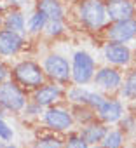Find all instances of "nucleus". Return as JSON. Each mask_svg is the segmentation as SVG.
Segmentation results:
<instances>
[{
  "label": "nucleus",
  "instance_id": "9b49d317",
  "mask_svg": "<svg viewBox=\"0 0 136 148\" xmlns=\"http://www.w3.org/2000/svg\"><path fill=\"white\" fill-rule=\"evenodd\" d=\"M126 115V105L119 96H106L105 101L96 108V120L105 125H117L120 119Z\"/></svg>",
  "mask_w": 136,
  "mask_h": 148
},
{
  "label": "nucleus",
  "instance_id": "39448f33",
  "mask_svg": "<svg viewBox=\"0 0 136 148\" xmlns=\"http://www.w3.org/2000/svg\"><path fill=\"white\" fill-rule=\"evenodd\" d=\"M72 66V86H89L93 84L94 73L98 70V61L86 49H77L70 58Z\"/></svg>",
  "mask_w": 136,
  "mask_h": 148
},
{
  "label": "nucleus",
  "instance_id": "9d476101",
  "mask_svg": "<svg viewBox=\"0 0 136 148\" xmlns=\"http://www.w3.org/2000/svg\"><path fill=\"white\" fill-rule=\"evenodd\" d=\"M65 94H66V87L52 84V82H45L44 86L30 92V101L38 105L42 110H45L49 106L65 103Z\"/></svg>",
  "mask_w": 136,
  "mask_h": 148
},
{
  "label": "nucleus",
  "instance_id": "f03ea898",
  "mask_svg": "<svg viewBox=\"0 0 136 148\" xmlns=\"http://www.w3.org/2000/svg\"><path fill=\"white\" fill-rule=\"evenodd\" d=\"M11 80H14L28 94L47 82L42 64L35 59H30V58L19 59L18 63H14L11 66Z\"/></svg>",
  "mask_w": 136,
  "mask_h": 148
},
{
  "label": "nucleus",
  "instance_id": "6e6552de",
  "mask_svg": "<svg viewBox=\"0 0 136 148\" xmlns=\"http://www.w3.org/2000/svg\"><path fill=\"white\" fill-rule=\"evenodd\" d=\"M106 96H103L96 89H89L87 86H70L66 87L65 103L70 106H87L96 112V108L105 101Z\"/></svg>",
  "mask_w": 136,
  "mask_h": 148
},
{
  "label": "nucleus",
  "instance_id": "dca6fc26",
  "mask_svg": "<svg viewBox=\"0 0 136 148\" xmlns=\"http://www.w3.org/2000/svg\"><path fill=\"white\" fill-rule=\"evenodd\" d=\"M108 129H110V127L105 125L103 122L93 120V122H89V124H86V125H80L77 131H79V134L82 136V139H84L89 146H98V145H101V141H103V138L106 136Z\"/></svg>",
  "mask_w": 136,
  "mask_h": 148
},
{
  "label": "nucleus",
  "instance_id": "bb28decb",
  "mask_svg": "<svg viewBox=\"0 0 136 148\" xmlns=\"http://www.w3.org/2000/svg\"><path fill=\"white\" fill-rule=\"evenodd\" d=\"M42 112H44V110H42L38 105H35V103L28 101V105H26V106H25V110H23V115H25L26 119H38V120H40Z\"/></svg>",
  "mask_w": 136,
  "mask_h": 148
},
{
  "label": "nucleus",
  "instance_id": "f8f14e48",
  "mask_svg": "<svg viewBox=\"0 0 136 148\" xmlns=\"http://www.w3.org/2000/svg\"><path fill=\"white\" fill-rule=\"evenodd\" d=\"M105 42H117V44H129L136 38V18L108 23L103 30Z\"/></svg>",
  "mask_w": 136,
  "mask_h": 148
},
{
  "label": "nucleus",
  "instance_id": "7c9ffc66",
  "mask_svg": "<svg viewBox=\"0 0 136 148\" xmlns=\"http://www.w3.org/2000/svg\"><path fill=\"white\" fill-rule=\"evenodd\" d=\"M2 18H4V16H2V14H0V28H2Z\"/></svg>",
  "mask_w": 136,
  "mask_h": 148
},
{
  "label": "nucleus",
  "instance_id": "f257e3e1",
  "mask_svg": "<svg viewBox=\"0 0 136 148\" xmlns=\"http://www.w3.org/2000/svg\"><path fill=\"white\" fill-rule=\"evenodd\" d=\"M73 16L77 19V25L87 33H103V30L110 23L105 0H75Z\"/></svg>",
  "mask_w": 136,
  "mask_h": 148
},
{
  "label": "nucleus",
  "instance_id": "1a4fd4ad",
  "mask_svg": "<svg viewBox=\"0 0 136 148\" xmlns=\"http://www.w3.org/2000/svg\"><path fill=\"white\" fill-rule=\"evenodd\" d=\"M103 59L106 64L115 66V68H129L133 59H134V52L129 47V44H117V42H105L103 49H101Z\"/></svg>",
  "mask_w": 136,
  "mask_h": 148
},
{
  "label": "nucleus",
  "instance_id": "412c9836",
  "mask_svg": "<svg viewBox=\"0 0 136 148\" xmlns=\"http://www.w3.org/2000/svg\"><path fill=\"white\" fill-rule=\"evenodd\" d=\"M126 139H127V136L119 127H110L106 136L101 141V146L103 148H124L126 146Z\"/></svg>",
  "mask_w": 136,
  "mask_h": 148
},
{
  "label": "nucleus",
  "instance_id": "5701e85b",
  "mask_svg": "<svg viewBox=\"0 0 136 148\" xmlns=\"http://www.w3.org/2000/svg\"><path fill=\"white\" fill-rule=\"evenodd\" d=\"M66 33V21H47L42 35L47 38H59Z\"/></svg>",
  "mask_w": 136,
  "mask_h": 148
},
{
  "label": "nucleus",
  "instance_id": "c756f323",
  "mask_svg": "<svg viewBox=\"0 0 136 148\" xmlns=\"http://www.w3.org/2000/svg\"><path fill=\"white\" fill-rule=\"evenodd\" d=\"M0 148H23V146L16 145L14 141H12V143H4V141H0Z\"/></svg>",
  "mask_w": 136,
  "mask_h": 148
},
{
  "label": "nucleus",
  "instance_id": "2eb2a0df",
  "mask_svg": "<svg viewBox=\"0 0 136 148\" xmlns=\"http://www.w3.org/2000/svg\"><path fill=\"white\" fill-rule=\"evenodd\" d=\"M33 9L42 12L47 21H66L68 14L61 0H35Z\"/></svg>",
  "mask_w": 136,
  "mask_h": 148
},
{
  "label": "nucleus",
  "instance_id": "a211bd4d",
  "mask_svg": "<svg viewBox=\"0 0 136 148\" xmlns=\"http://www.w3.org/2000/svg\"><path fill=\"white\" fill-rule=\"evenodd\" d=\"M124 103H133L136 101V66H131L122 80V86L117 94Z\"/></svg>",
  "mask_w": 136,
  "mask_h": 148
},
{
  "label": "nucleus",
  "instance_id": "aec40b11",
  "mask_svg": "<svg viewBox=\"0 0 136 148\" xmlns=\"http://www.w3.org/2000/svg\"><path fill=\"white\" fill-rule=\"evenodd\" d=\"M45 25H47V18L42 12H38L37 9H33L30 12V16L26 18V37L28 35H33V37L42 35Z\"/></svg>",
  "mask_w": 136,
  "mask_h": 148
},
{
  "label": "nucleus",
  "instance_id": "393cba45",
  "mask_svg": "<svg viewBox=\"0 0 136 148\" xmlns=\"http://www.w3.org/2000/svg\"><path fill=\"white\" fill-rule=\"evenodd\" d=\"M14 127L5 120L4 115H0V141H4V143H12L14 141Z\"/></svg>",
  "mask_w": 136,
  "mask_h": 148
},
{
  "label": "nucleus",
  "instance_id": "c85d7f7f",
  "mask_svg": "<svg viewBox=\"0 0 136 148\" xmlns=\"http://www.w3.org/2000/svg\"><path fill=\"white\" fill-rule=\"evenodd\" d=\"M33 0H4V4L9 7V9H19L23 11L25 7H28Z\"/></svg>",
  "mask_w": 136,
  "mask_h": 148
},
{
  "label": "nucleus",
  "instance_id": "ddd939ff",
  "mask_svg": "<svg viewBox=\"0 0 136 148\" xmlns=\"http://www.w3.org/2000/svg\"><path fill=\"white\" fill-rule=\"evenodd\" d=\"M26 44H28V40L25 35L0 28V59L18 56L26 47Z\"/></svg>",
  "mask_w": 136,
  "mask_h": 148
},
{
  "label": "nucleus",
  "instance_id": "b1692460",
  "mask_svg": "<svg viewBox=\"0 0 136 148\" xmlns=\"http://www.w3.org/2000/svg\"><path fill=\"white\" fill-rule=\"evenodd\" d=\"M63 148H91V146L82 139V136H80L79 131L75 129V131L68 132V134L65 136V146H63Z\"/></svg>",
  "mask_w": 136,
  "mask_h": 148
},
{
  "label": "nucleus",
  "instance_id": "4468645a",
  "mask_svg": "<svg viewBox=\"0 0 136 148\" xmlns=\"http://www.w3.org/2000/svg\"><path fill=\"white\" fill-rule=\"evenodd\" d=\"M105 5H106V16L110 23L136 18L134 0H105Z\"/></svg>",
  "mask_w": 136,
  "mask_h": 148
},
{
  "label": "nucleus",
  "instance_id": "7ed1b4c3",
  "mask_svg": "<svg viewBox=\"0 0 136 148\" xmlns=\"http://www.w3.org/2000/svg\"><path fill=\"white\" fill-rule=\"evenodd\" d=\"M40 122H42L45 131L54 132V134H61V136H66L68 132L75 131L73 129L75 120L72 115V108L66 103H59V105L45 108L40 115Z\"/></svg>",
  "mask_w": 136,
  "mask_h": 148
},
{
  "label": "nucleus",
  "instance_id": "4be33fe9",
  "mask_svg": "<svg viewBox=\"0 0 136 148\" xmlns=\"http://www.w3.org/2000/svg\"><path fill=\"white\" fill-rule=\"evenodd\" d=\"M70 108H72L75 125H86V124L96 120V112L93 108H87V106H70Z\"/></svg>",
  "mask_w": 136,
  "mask_h": 148
},
{
  "label": "nucleus",
  "instance_id": "a878e982",
  "mask_svg": "<svg viewBox=\"0 0 136 148\" xmlns=\"http://www.w3.org/2000/svg\"><path fill=\"white\" fill-rule=\"evenodd\" d=\"M117 127H119L126 136H127L129 132H133V131L136 129V119H134V115H131V113L126 112V115L120 119V122L117 124Z\"/></svg>",
  "mask_w": 136,
  "mask_h": 148
},
{
  "label": "nucleus",
  "instance_id": "0eeeda50",
  "mask_svg": "<svg viewBox=\"0 0 136 148\" xmlns=\"http://www.w3.org/2000/svg\"><path fill=\"white\" fill-rule=\"evenodd\" d=\"M122 80H124L122 70L110 66V64H103V66H98V70L94 73L93 86L103 96H117L119 89L122 86Z\"/></svg>",
  "mask_w": 136,
  "mask_h": 148
},
{
  "label": "nucleus",
  "instance_id": "423d86ee",
  "mask_svg": "<svg viewBox=\"0 0 136 148\" xmlns=\"http://www.w3.org/2000/svg\"><path fill=\"white\" fill-rule=\"evenodd\" d=\"M30 101V94L21 89L14 80H7L0 86V108L11 115H21Z\"/></svg>",
  "mask_w": 136,
  "mask_h": 148
},
{
  "label": "nucleus",
  "instance_id": "20e7f679",
  "mask_svg": "<svg viewBox=\"0 0 136 148\" xmlns=\"http://www.w3.org/2000/svg\"><path fill=\"white\" fill-rule=\"evenodd\" d=\"M42 70L45 73L47 82L68 87V84H72V66L70 59L65 54L59 52H47L42 58Z\"/></svg>",
  "mask_w": 136,
  "mask_h": 148
},
{
  "label": "nucleus",
  "instance_id": "473e14b6",
  "mask_svg": "<svg viewBox=\"0 0 136 148\" xmlns=\"http://www.w3.org/2000/svg\"><path fill=\"white\" fill-rule=\"evenodd\" d=\"M133 52H134V59H136V49H134V51H133Z\"/></svg>",
  "mask_w": 136,
  "mask_h": 148
},
{
  "label": "nucleus",
  "instance_id": "2f4dec72",
  "mask_svg": "<svg viewBox=\"0 0 136 148\" xmlns=\"http://www.w3.org/2000/svg\"><path fill=\"white\" fill-rule=\"evenodd\" d=\"M91 148H103V146H101V145H98V146H91Z\"/></svg>",
  "mask_w": 136,
  "mask_h": 148
},
{
  "label": "nucleus",
  "instance_id": "f3484780",
  "mask_svg": "<svg viewBox=\"0 0 136 148\" xmlns=\"http://www.w3.org/2000/svg\"><path fill=\"white\" fill-rule=\"evenodd\" d=\"M2 28L26 37V16L19 9H7L2 18Z\"/></svg>",
  "mask_w": 136,
  "mask_h": 148
},
{
  "label": "nucleus",
  "instance_id": "cd10ccee",
  "mask_svg": "<svg viewBox=\"0 0 136 148\" xmlns=\"http://www.w3.org/2000/svg\"><path fill=\"white\" fill-rule=\"evenodd\" d=\"M11 80V64H7L4 59H0V86Z\"/></svg>",
  "mask_w": 136,
  "mask_h": 148
},
{
  "label": "nucleus",
  "instance_id": "6ab92c4d",
  "mask_svg": "<svg viewBox=\"0 0 136 148\" xmlns=\"http://www.w3.org/2000/svg\"><path fill=\"white\" fill-rule=\"evenodd\" d=\"M63 146H65V136L49 131L37 134L30 143V148H63Z\"/></svg>",
  "mask_w": 136,
  "mask_h": 148
}]
</instances>
